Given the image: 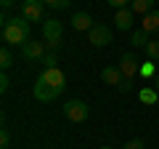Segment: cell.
I'll list each match as a JSON object with an SVG mask.
<instances>
[{
	"label": "cell",
	"mask_w": 159,
	"mask_h": 149,
	"mask_svg": "<svg viewBox=\"0 0 159 149\" xmlns=\"http://www.w3.org/2000/svg\"><path fill=\"white\" fill-rule=\"evenodd\" d=\"M64 88H66V77H64L61 69L58 67H43L37 83H34V99L51 104L64 93Z\"/></svg>",
	"instance_id": "cell-1"
},
{
	"label": "cell",
	"mask_w": 159,
	"mask_h": 149,
	"mask_svg": "<svg viewBox=\"0 0 159 149\" xmlns=\"http://www.w3.org/2000/svg\"><path fill=\"white\" fill-rule=\"evenodd\" d=\"M29 32H32V22H27L21 13L13 19H3V43L6 46L21 48L24 43H29Z\"/></svg>",
	"instance_id": "cell-2"
},
{
	"label": "cell",
	"mask_w": 159,
	"mask_h": 149,
	"mask_svg": "<svg viewBox=\"0 0 159 149\" xmlns=\"http://www.w3.org/2000/svg\"><path fill=\"white\" fill-rule=\"evenodd\" d=\"M61 37H64V24L58 19H45L43 22V43L48 46V51L53 53L61 51Z\"/></svg>",
	"instance_id": "cell-3"
},
{
	"label": "cell",
	"mask_w": 159,
	"mask_h": 149,
	"mask_svg": "<svg viewBox=\"0 0 159 149\" xmlns=\"http://www.w3.org/2000/svg\"><path fill=\"white\" fill-rule=\"evenodd\" d=\"M138 59L135 53H122V59H119V72H122V85H119V91L122 93H130L133 91V80H135L138 74Z\"/></svg>",
	"instance_id": "cell-4"
},
{
	"label": "cell",
	"mask_w": 159,
	"mask_h": 149,
	"mask_svg": "<svg viewBox=\"0 0 159 149\" xmlns=\"http://www.w3.org/2000/svg\"><path fill=\"white\" fill-rule=\"evenodd\" d=\"M19 13L27 22H43V16H45V3L43 0H19Z\"/></svg>",
	"instance_id": "cell-5"
},
{
	"label": "cell",
	"mask_w": 159,
	"mask_h": 149,
	"mask_svg": "<svg viewBox=\"0 0 159 149\" xmlns=\"http://www.w3.org/2000/svg\"><path fill=\"white\" fill-rule=\"evenodd\" d=\"M88 115H90V109H88L85 101H80V99H72V101L64 104V117L72 123H85Z\"/></svg>",
	"instance_id": "cell-6"
},
{
	"label": "cell",
	"mask_w": 159,
	"mask_h": 149,
	"mask_svg": "<svg viewBox=\"0 0 159 149\" xmlns=\"http://www.w3.org/2000/svg\"><path fill=\"white\" fill-rule=\"evenodd\" d=\"M88 43L93 48H106L111 43V29L106 24H93V29L88 32Z\"/></svg>",
	"instance_id": "cell-7"
},
{
	"label": "cell",
	"mask_w": 159,
	"mask_h": 149,
	"mask_svg": "<svg viewBox=\"0 0 159 149\" xmlns=\"http://www.w3.org/2000/svg\"><path fill=\"white\" fill-rule=\"evenodd\" d=\"M45 53H48V46L45 43H37V40H29V43H24L21 46V56L27 59V61H43L45 59Z\"/></svg>",
	"instance_id": "cell-8"
},
{
	"label": "cell",
	"mask_w": 159,
	"mask_h": 149,
	"mask_svg": "<svg viewBox=\"0 0 159 149\" xmlns=\"http://www.w3.org/2000/svg\"><path fill=\"white\" fill-rule=\"evenodd\" d=\"M133 16H135V13H133L130 8H119V11L114 13V24H117L119 32H127V29H133Z\"/></svg>",
	"instance_id": "cell-9"
},
{
	"label": "cell",
	"mask_w": 159,
	"mask_h": 149,
	"mask_svg": "<svg viewBox=\"0 0 159 149\" xmlns=\"http://www.w3.org/2000/svg\"><path fill=\"white\" fill-rule=\"evenodd\" d=\"M93 24H96V22H93L90 13H85V11H80V13L72 16V29H77V32H90Z\"/></svg>",
	"instance_id": "cell-10"
},
{
	"label": "cell",
	"mask_w": 159,
	"mask_h": 149,
	"mask_svg": "<svg viewBox=\"0 0 159 149\" xmlns=\"http://www.w3.org/2000/svg\"><path fill=\"white\" fill-rule=\"evenodd\" d=\"M101 80L106 83V85L119 88L122 85V72H119V67H103L101 69Z\"/></svg>",
	"instance_id": "cell-11"
},
{
	"label": "cell",
	"mask_w": 159,
	"mask_h": 149,
	"mask_svg": "<svg viewBox=\"0 0 159 149\" xmlns=\"http://www.w3.org/2000/svg\"><path fill=\"white\" fill-rule=\"evenodd\" d=\"M141 29L146 35H154V32H159V11H151V13H146L143 16V22H141Z\"/></svg>",
	"instance_id": "cell-12"
},
{
	"label": "cell",
	"mask_w": 159,
	"mask_h": 149,
	"mask_svg": "<svg viewBox=\"0 0 159 149\" xmlns=\"http://www.w3.org/2000/svg\"><path fill=\"white\" fill-rule=\"evenodd\" d=\"M154 3H157V0H133V3H130V11H133V13H141V16H146V13L157 11V8H154Z\"/></svg>",
	"instance_id": "cell-13"
},
{
	"label": "cell",
	"mask_w": 159,
	"mask_h": 149,
	"mask_svg": "<svg viewBox=\"0 0 159 149\" xmlns=\"http://www.w3.org/2000/svg\"><path fill=\"white\" fill-rule=\"evenodd\" d=\"M11 67H13V53H11V46H3V48H0V69H3V72H8Z\"/></svg>",
	"instance_id": "cell-14"
},
{
	"label": "cell",
	"mask_w": 159,
	"mask_h": 149,
	"mask_svg": "<svg viewBox=\"0 0 159 149\" xmlns=\"http://www.w3.org/2000/svg\"><path fill=\"white\" fill-rule=\"evenodd\" d=\"M138 99H141L143 104H157L159 101V93L148 85V88H141V91H138Z\"/></svg>",
	"instance_id": "cell-15"
},
{
	"label": "cell",
	"mask_w": 159,
	"mask_h": 149,
	"mask_svg": "<svg viewBox=\"0 0 159 149\" xmlns=\"http://www.w3.org/2000/svg\"><path fill=\"white\" fill-rule=\"evenodd\" d=\"M148 40H151V35H146L143 29H135V32H133V37H130V43H133L135 48H146Z\"/></svg>",
	"instance_id": "cell-16"
},
{
	"label": "cell",
	"mask_w": 159,
	"mask_h": 149,
	"mask_svg": "<svg viewBox=\"0 0 159 149\" xmlns=\"http://www.w3.org/2000/svg\"><path fill=\"white\" fill-rule=\"evenodd\" d=\"M143 53L148 56V61H159V40H148V46L143 48Z\"/></svg>",
	"instance_id": "cell-17"
},
{
	"label": "cell",
	"mask_w": 159,
	"mask_h": 149,
	"mask_svg": "<svg viewBox=\"0 0 159 149\" xmlns=\"http://www.w3.org/2000/svg\"><path fill=\"white\" fill-rule=\"evenodd\" d=\"M45 8H56V11H64V8L72 6V0H43Z\"/></svg>",
	"instance_id": "cell-18"
},
{
	"label": "cell",
	"mask_w": 159,
	"mask_h": 149,
	"mask_svg": "<svg viewBox=\"0 0 159 149\" xmlns=\"http://www.w3.org/2000/svg\"><path fill=\"white\" fill-rule=\"evenodd\" d=\"M56 61H58V53L48 51V53H45V59H43L40 64H43V67H56Z\"/></svg>",
	"instance_id": "cell-19"
},
{
	"label": "cell",
	"mask_w": 159,
	"mask_h": 149,
	"mask_svg": "<svg viewBox=\"0 0 159 149\" xmlns=\"http://www.w3.org/2000/svg\"><path fill=\"white\" fill-rule=\"evenodd\" d=\"M138 72H141L143 77H154V74H157V69H154V61H146L141 69H138Z\"/></svg>",
	"instance_id": "cell-20"
},
{
	"label": "cell",
	"mask_w": 159,
	"mask_h": 149,
	"mask_svg": "<svg viewBox=\"0 0 159 149\" xmlns=\"http://www.w3.org/2000/svg\"><path fill=\"white\" fill-rule=\"evenodd\" d=\"M8 88H11V77H8V72L0 74V93H8Z\"/></svg>",
	"instance_id": "cell-21"
},
{
	"label": "cell",
	"mask_w": 159,
	"mask_h": 149,
	"mask_svg": "<svg viewBox=\"0 0 159 149\" xmlns=\"http://www.w3.org/2000/svg\"><path fill=\"white\" fill-rule=\"evenodd\" d=\"M8 144H11V133H8V128H3L0 131V149H8Z\"/></svg>",
	"instance_id": "cell-22"
},
{
	"label": "cell",
	"mask_w": 159,
	"mask_h": 149,
	"mask_svg": "<svg viewBox=\"0 0 159 149\" xmlns=\"http://www.w3.org/2000/svg\"><path fill=\"white\" fill-rule=\"evenodd\" d=\"M106 3H109L111 8H117V11H119V8H130L133 0H106Z\"/></svg>",
	"instance_id": "cell-23"
},
{
	"label": "cell",
	"mask_w": 159,
	"mask_h": 149,
	"mask_svg": "<svg viewBox=\"0 0 159 149\" xmlns=\"http://www.w3.org/2000/svg\"><path fill=\"white\" fill-rule=\"evenodd\" d=\"M122 149H146V144H143L141 138H133V141H127Z\"/></svg>",
	"instance_id": "cell-24"
},
{
	"label": "cell",
	"mask_w": 159,
	"mask_h": 149,
	"mask_svg": "<svg viewBox=\"0 0 159 149\" xmlns=\"http://www.w3.org/2000/svg\"><path fill=\"white\" fill-rule=\"evenodd\" d=\"M151 88H154V91L159 93V72H157V74H154V77H151Z\"/></svg>",
	"instance_id": "cell-25"
},
{
	"label": "cell",
	"mask_w": 159,
	"mask_h": 149,
	"mask_svg": "<svg viewBox=\"0 0 159 149\" xmlns=\"http://www.w3.org/2000/svg\"><path fill=\"white\" fill-rule=\"evenodd\" d=\"M0 6H3V8H11V6H16V0H0Z\"/></svg>",
	"instance_id": "cell-26"
},
{
	"label": "cell",
	"mask_w": 159,
	"mask_h": 149,
	"mask_svg": "<svg viewBox=\"0 0 159 149\" xmlns=\"http://www.w3.org/2000/svg\"><path fill=\"white\" fill-rule=\"evenodd\" d=\"M101 149H111V147H101Z\"/></svg>",
	"instance_id": "cell-27"
}]
</instances>
